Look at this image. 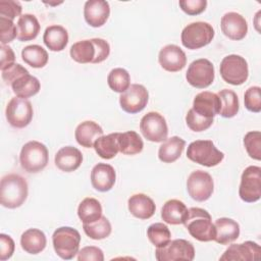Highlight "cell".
I'll list each match as a JSON object with an SVG mask.
<instances>
[{
    "label": "cell",
    "instance_id": "obj_1",
    "mask_svg": "<svg viewBox=\"0 0 261 261\" xmlns=\"http://www.w3.org/2000/svg\"><path fill=\"white\" fill-rule=\"evenodd\" d=\"M69 54L77 63H100L109 56L110 45L101 38L82 40L70 47Z\"/></svg>",
    "mask_w": 261,
    "mask_h": 261
},
{
    "label": "cell",
    "instance_id": "obj_2",
    "mask_svg": "<svg viewBox=\"0 0 261 261\" xmlns=\"http://www.w3.org/2000/svg\"><path fill=\"white\" fill-rule=\"evenodd\" d=\"M28 193V182L21 175L9 173L2 177L0 184V202L3 207L8 209L20 207L27 200Z\"/></svg>",
    "mask_w": 261,
    "mask_h": 261
},
{
    "label": "cell",
    "instance_id": "obj_3",
    "mask_svg": "<svg viewBox=\"0 0 261 261\" xmlns=\"http://www.w3.org/2000/svg\"><path fill=\"white\" fill-rule=\"evenodd\" d=\"M184 225L194 239L200 242L214 241L215 226L207 210L199 207L190 208Z\"/></svg>",
    "mask_w": 261,
    "mask_h": 261
},
{
    "label": "cell",
    "instance_id": "obj_4",
    "mask_svg": "<svg viewBox=\"0 0 261 261\" xmlns=\"http://www.w3.org/2000/svg\"><path fill=\"white\" fill-rule=\"evenodd\" d=\"M49 160L47 147L38 141L25 143L19 154V162L27 172L37 173L43 170Z\"/></svg>",
    "mask_w": 261,
    "mask_h": 261
},
{
    "label": "cell",
    "instance_id": "obj_5",
    "mask_svg": "<svg viewBox=\"0 0 261 261\" xmlns=\"http://www.w3.org/2000/svg\"><path fill=\"white\" fill-rule=\"evenodd\" d=\"M52 243L55 253L61 259L70 260L79 253L81 234L73 227L61 226L53 232Z\"/></svg>",
    "mask_w": 261,
    "mask_h": 261
},
{
    "label": "cell",
    "instance_id": "obj_6",
    "mask_svg": "<svg viewBox=\"0 0 261 261\" xmlns=\"http://www.w3.org/2000/svg\"><path fill=\"white\" fill-rule=\"evenodd\" d=\"M187 157L200 165L213 167L218 165L224 158V154L219 151L210 140H197L192 142L187 150Z\"/></svg>",
    "mask_w": 261,
    "mask_h": 261
},
{
    "label": "cell",
    "instance_id": "obj_7",
    "mask_svg": "<svg viewBox=\"0 0 261 261\" xmlns=\"http://www.w3.org/2000/svg\"><path fill=\"white\" fill-rule=\"evenodd\" d=\"M214 38V29L205 21H196L188 24L181 32V44L190 49L196 50L208 45Z\"/></svg>",
    "mask_w": 261,
    "mask_h": 261
},
{
    "label": "cell",
    "instance_id": "obj_8",
    "mask_svg": "<svg viewBox=\"0 0 261 261\" xmlns=\"http://www.w3.org/2000/svg\"><path fill=\"white\" fill-rule=\"evenodd\" d=\"M222 80L232 86L244 84L249 76V68L246 59L237 54L225 56L219 66Z\"/></svg>",
    "mask_w": 261,
    "mask_h": 261
},
{
    "label": "cell",
    "instance_id": "obj_9",
    "mask_svg": "<svg viewBox=\"0 0 261 261\" xmlns=\"http://www.w3.org/2000/svg\"><path fill=\"white\" fill-rule=\"evenodd\" d=\"M155 257L158 261H192L195 258L193 244L184 239L169 241L165 246L156 248Z\"/></svg>",
    "mask_w": 261,
    "mask_h": 261
},
{
    "label": "cell",
    "instance_id": "obj_10",
    "mask_svg": "<svg viewBox=\"0 0 261 261\" xmlns=\"http://www.w3.org/2000/svg\"><path fill=\"white\" fill-rule=\"evenodd\" d=\"M240 198L247 203H254L261 197V168L248 166L242 173L239 188Z\"/></svg>",
    "mask_w": 261,
    "mask_h": 261
},
{
    "label": "cell",
    "instance_id": "obj_11",
    "mask_svg": "<svg viewBox=\"0 0 261 261\" xmlns=\"http://www.w3.org/2000/svg\"><path fill=\"white\" fill-rule=\"evenodd\" d=\"M5 115L11 126L23 128L28 126L33 119L34 110L32 103L27 99L13 97L6 106Z\"/></svg>",
    "mask_w": 261,
    "mask_h": 261
},
{
    "label": "cell",
    "instance_id": "obj_12",
    "mask_svg": "<svg viewBox=\"0 0 261 261\" xmlns=\"http://www.w3.org/2000/svg\"><path fill=\"white\" fill-rule=\"evenodd\" d=\"M140 130L150 142L160 143L167 139L168 127L165 118L158 112L150 111L140 121Z\"/></svg>",
    "mask_w": 261,
    "mask_h": 261
},
{
    "label": "cell",
    "instance_id": "obj_13",
    "mask_svg": "<svg viewBox=\"0 0 261 261\" xmlns=\"http://www.w3.org/2000/svg\"><path fill=\"white\" fill-rule=\"evenodd\" d=\"M187 190L193 200L204 202L212 196L214 190L213 178L204 170H195L187 179Z\"/></svg>",
    "mask_w": 261,
    "mask_h": 261
},
{
    "label": "cell",
    "instance_id": "obj_14",
    "mask_svg": "<svg viewBox=\"0 0 261 261\" xmlns=\"http://www.w3.org/2000/svg\"><path fill=\"white\" fill-rule=\"evenodd\" d=\"M214 76V66L211 61L205 58L194 60L189 65L186 73L188 83L197 89L209 87L213 83Z\"/></svg>",
    "mask_w": 261,
    "mask_h": 261
},
{
    "label": "cell",
    "instance_id": "obj_15",
    "mask_svg": "<svg viewBox=\"0 0 261 261\" xmlns=\"http://www.w3.org/2000/svg\"><path fill=\"white\" fill-rule=\"evenodd\" d=\"M149 100V93L147 89L140 84H133L129 88L121 93L119 97V104L123 111L135 114L142 111Z\"/></svg>",
    "mask_w": 261,
    "mask_h": 261
},
{
    "label": "cell",
    "instance_id": "obj_16",
    "mask_svg": "<svg viewBox=\"0 0 261 261\" xmlns=\"http://www.w3.org/2000/svg\"><path fill=\"white\" fill-rule=\"evenodd\" d=\"M260 246L252 241L242 244H231L220 256L221 261H254L260 258Z\"/></svg>",
    "mask_w": 261,
    "mask_h": 261
},
{
    "label": "cell",
    "instance_id": "obj_17",
    "mask_svg": "<svg viewBox=\"0 0 261 261\" xmlns=\"http://www.w3.org/2000/svg\"><path fill=\"white\" fill-rule=\"evenodd\" d=\"M159 64L169 72L181 70L187 64V56L180 47L174 44L164 46L158 54Z\"/></svg>",
    "mask_w": 261,
    "mask_h": 261
},
{
    "label": "cell",
    "instance_id": "obj_18",
    "mask_svg": "<svg viewBox=\"0 0 261 261\" xmlns=\"http://www.w3.org/2000/svg\"><path fill=\"white\" fill-rule=\"evenodd\" d=\"M222 33L230 40L240 41L248 33V23L245 17L238 12H226L220 21Z\"/></svg>",
    "mask_w": 261,
    "mask_h": 261
},
{
    "label": "cell",
    "instance_id": "obj_19",
    "mask_svg": "<svg viewBox=\"0 0 261 261\" xmlns=\"http://www.w3.org/2000/svg\"><path fill=\"white\" fill-rule=\"evenodd\" d=\"M110 15V6L104 0H89L84 6V16L88 24L93 28L102 27Z\"/></svg>",
    "mask_w": 261,
    "mask_h": 261
},
{
    "label": "cell",
    "instance_id": "obj_20",
    "mask_svg": "<svg viewBox=\"0 0 261 261\" xmlns=\"http://www.w3.org/2000/svg\"><path fill=\"white\" fill-rule=\"evenodd\" d=\"M192 109L203 117L213 118L219 114L220 99L215 93L209 91L201 92L195 96Z\"/></svg>",
    "mask_w": 261,
    "mask_h": 261
},
{
    "label": "cell",
    "instance_id": "obj_21",
    "mask_svg": "<svg viewBox=\"0 0 261 261\" xmlns=\"http://www.w3.org/2000/svg\"><path fill=\"white\" fill-rule=\"evenodd\" d=\"M116 180L114 168L107 163L96 164L91 171V184L99 192L110 191Z\"/></svg>",
    "mask_w": 261,
    "mask_h": 261
},
{
    "label": "cell",
    "instance_id": "obj_22",
    "mask_svg": "<svg viewBox=\"0 0 261 261\" xmlns=\"http://www.w3.org/2000/svg\"><path fill=\"white\" fill-rule=\"evenodd\" d=\"M54 161L57 168L61 171L71 172L81 166L83 162V154L75 147L65 146L57 151Z\"/></svg>",
    "mask_w": 261,
    "mask_h": 261
},
{
    "label": "cell",
    "instance_id": "obj_23",
    "mask_svg": "<svg viewBox=\"0 0 261 261\" xmlns=\"http://www.w3.org/2000/svg\"><path fill=\"white\" fill-rule=\"evenodd\" d=\"M215 238L214 241L220 245H228L236 241L240 236L239 223L227 217H221L214 222Z\"/></svg>",
    "mask_w": 261,
    "mask_h": 261
},
{
    "label": "cell",
    "instance_id": "obj_24",
    "mask_svg": "<svg viewBox=\"0 0 261 261\" xmlns=\"http://www.w3.org/2000/svg\"><path fill=\"white\" fill-rule=\"evenodd\" d=\"M127 206L130 214L139 219L151 218L156 210L154 201L147 195L139 193L129 197Z\"/></svg>",
    "mask_w": 261,
    "mask_h": 261
},
{
    "label": "cell",
    "instance_id": "obj_25",
    "mask_svg": "<svg viewBox=\"0 0 261 261\" xmlns=\"http://www.w3.org/2000/svg\"><path fill=\"white\" fill-rule=\"evenodd\" d=\"M189 209L186 204L177 199H171L165 202L161 209V218L168 224H184Z\"/></svg>",
    "mask_w": 261,
    "mask_h": 261
},
{
    "label": "cell",
    "instance_id": "obj_26",
    "mask_svg": "<svg viewBox=\"0 0 261 261\" xmlns=\"http://www.w3.org/2000/svg\"><path fill=\"white\" fill-rule=\"evenodd\" d=\"M101 136H103V128L92 120L83 121L76 126L74 132L76 142L85 148H92L95 141Z\"/></svg>",
    "mask_w": 261,
    "mask_h": 261
},
{
    "label": "cell",
    "instance_id": "obj_27",
    "mask_svg": "<svg viewBox=\"0 0 261 261\" xmlns=\"http://www.w3.org/2000/svg\"><path fill=\"white\" fill-rule=\"evenodd\" d=\"M43 41L49 50L59 52L62 51L68 43V33L62 25L52 24L46 28Z\"/></svg>",
    "mask_w": 261,
    "mask_h": 261
},
{
    "label": "cell",
    "instance_id": "obj_28",
    "mask_svg": "<svg viewBox=\"0 0 261 261\" xmlns=\"http://www.w3.org/2000/svg\"><path fill=\"white\" fill-rule=\"evenodd\" d=\"M47 245L45 233L38 228H29L20 237V246L29 254L36 255L41 253Z\"/></svg>",
    "mask_w": 261,
    "mask_h": 261
},
{
    "label": "cell",
    "instance_id": "obj_29",
    "mask_svg": "<svg viewBox=\"0 0 261 261\" xmlns=\"http://www.w3.org/2000/svg\"><path fill=\"white\" fill-rule=\"evenodd\" d=\"M186 146V141L177 136L166 139L158 150V158L164 163H172L176 161Z\"/></svg>",
    "mask_w": 261,
    "mask_h": 261
},
{
    "label": "cell",
    "instance_id": "obj_30",
    "mask_svg": "<svg viewBox=\"0 0 261 261\" xmlns=\"http://www.w3.org/2000/svg\"><path fill=\"white\" fill-rule=\"evenodd\" d=\"M41 25L34 14H21L16 23L17 40L20 42H28L37 38Z\"/></svg>",
    "mask_w": 261,
    "mask_h": 261
},
{
    "label": "cell",
    "instance_id": "obj_31",
    "mask_svg": "<svg viewBox=\"0 0 261 261\" xmlns=\"http://www.w3.org/2000/svg\"><path fill=\"white\" fill-rule=\"evenodd\" d=\"M11 88L16 97L27 99L39 93L41 84L36 76L28 73L14 81L11 84Z\"/></svg>",
    "mask_w": 261,
    "mask_h": 261
},
{
    "label": "cell",
    "instance_id": "obj_32",
    "mask_svg": "<svg viewBox=\"0 0 261 261\" xmlns=\"http://www.w3.org/2000/svg\"><path fill=\"white\" fill-rule=\"evenodd\" d=\"M96 153L103 159H112L119 152L118 133H112L99 137L94 143Z\"/></svg>",
    "mask_w": 261,
    "mask_h": 261
},
{
    "label": "cell",
    "instance_id": "obj_33",
    "mask_svg": "<svg viewBox=\"0 0 261 261\" xmlns=\"http://www.w3.org/2000/svg\"><path fill=\"white\" fill-rule=\"evenodd\" d=\"M119 151L124 155H136L142 152L144 142L140 135L134 130L118 133Z\"/></svg>",
    "mask_w": 261,
    "mask_h": 261
},
{
    "label": "cell",
    "instance_id": "obj_34",
    "mask_svg": "<svg viewBox=\"0 0 261 261\" xmlns=\"http://www.w3.org/2000/svg\"><path fill=\"white\" fill-rule=\"evenodd\" d=\"M77 216L83 223H92L102 216V206L95 198H85L77 207Z\"/></svg>",
    "mask_w": 261,
    "mask_h": 261
},
{
    "label": "cell",
    "instance_id": "obj_35",
    "mask_svg": "<svg viewBox=\"0 0 261 261\" xmlns=\"http://www.w3.org/2000/svg\"><path fill=\"white\" fill-rule=\"evenodd\" d=\"M22 60L34 68H42L48 62V53L40 45H29L21 51Z\"/></svg>",
    "mask_w": 261,
    "mask_h": 261
},
{
    "label": "cell",
    "instance_id": "obj_36",
    "mask_svg": "<svg viewBox=\"0 0 261 261\" xmlns=\"http://www.w3.org/2000/svg\"><path fill=\"white\" fill-rule=\"evenodd\" d=\"M217 95L220 99L219 114L225 118H231L236 116L240 108L238 95L233 91L228 89H223L219 91Z\"/></svg>",
    "mask_w": 261,
    "mask_h": 261
},
{
    "label": "cell",
    "instance_id": "obj_37",
    "mask_svg": "<svg viewBox=\"0 0 261 261\" xmlns=\"http://www.w3.org/2000/svg\"><path fill=\"white\" fill-rule=\"evenodd\" d=\"M83 228L85 233L92 240L106 239L112 230L110 221L103 215L92 223H83Z\"/></svg>",
    "mask_w": 261,
    "mask_h": 261
},
{
    "label": "cell",
    "instance_id": "obj_38",
    "mask_svg": "<svg viewBox=\"0 0 261 261\" xmlns=\"http://www.w3.org/2000/svg\"><path fill=\"white\" fill-rule=\"evenodd\" d=\"M109 88L116 93H123L130 86V76L126 69L121 67L113 68L107 76Z\"/></svg>",
    "mask_w": 261,
    "mask_h": 261
},
{
    "label": "cell",
    "instance_id": "obj_39",
    "mask_svg": "<svg viewBox=\"0 0 261 261\" xmlns=\"http://www.w3.org/2000/svg\"><path fill=\"white\" fill-rule=\"evenodd\" d=\"M147 237L156 248L163 247L171 241V232L168 226L161 222L151 224L147 228Z\"/></svg>",
    "mask_w": 261,
    "mask_h": 261
},
{
    "label": "cell",
    "instance_id": "obj_40",
    "mask_svg": "<svg viewBox=\"0 0 261 261\" xmlns=\"http://www.w3.org/2000/svg\"><path fill=\"white\" fill-rule=\"evenodd\" d=\"M244 146L251 158L261 159V133L259 130L247 133L244 137Z\"/></svg>",
    "mask_w": 261,
    "mask_h": 261
},
{
    "label": "cell",
    "instance_id": "obj_41",
    "mask_svg": "<svg viewBox=\"0 0 261 261\" xmlns=\"http://www.w3.org/2000/svg\"><path fill=\"white\" fill-rule=\"evenodd\" d=\"M187 125L194 132H203L208 129L212 123L213 118H207L196 113L192 108L188 111L186 115Z\"/></svg>",
    "mask_w": 261,
    "mask_h": 261
},
{
    "label": "cell",
    "instance_id": "obj_42",
    "mask_svg": "<svg viewBox=\"0 0 261 261\" xmlns=\"http://www.w3.org/2000/svg\"><path fill=\"white\" fill-rule=\"evenodd\" d=\"M261 89L258 86L250 87L244 95L245 107L251 111L258 113L261 111Z\"/></svg>",
    "mask_w": 261,
    "mask_h": 261
},
{
    "label": "cell",
    "instance_id": "obj_43",
    "mask_svg": "<svg viewBox=\"0 0 261 261\" xmlns=\"http://www.w3.org/2000/svg\"><path fill=\"white\" fill-rule=\"evenodd\" d=\"M17 37L16 25L13 20L5 17H0V41L1 44H7L12 42Z\"/></svg>",
    "mask_w": 261,
    "mask_h": 261
},
{
    "label": "cell",
    "instance_id": "obj_44",
    "mask_svg": "<svg viewBox=\"0 0 261 261\" xmlns=\"http://www.w3.org/2000/svg\"><path fill=\"white\" fill-rule=\"evenodd\" d=\"M21 4L18 1L13 0H1L0 1V17H5L13 20L16 16L21 14Z\"/></svg>",
    "mask_w": 261,
    "mask_h": 261
},
{
    "label": "cell",
    "instance_id": "obj_45",
    "mask_svg": "<svg viewBox=\"0 0 261 261\" xmlns=\"http://www.w3.org/2000/svg\"><path fill=\"white\" fill-rule=\"evenodd\" d=\"M180 9L189 15H198L202 13L207 6L206 0H180L178 2Z\"/></svg>",
    "mask_w": 261,
    "mask_h": 261
},
{
    "label": "cell",
    "instance_id": "obj_46",
    "mask_svg": "<svg viewBox=\"0 0 261 261\" xmlns=\"http://www.w3.org/2000/svg\"><path fill=\"white\" fill-rule=\"evenodd\" d=\"M1 71H2V73H1L2 80L5 82L6 85H10V86L18 77L30 73L27 68H24L22 65H20L18 63H14L11 66H9Z\"/></svg>",
    "mask_w": 261,
    "mask_h": 261
},
{
    "label": "cell",
    "instance_id": "obj_47",
    "mask_svg": "<svg viewBox=\"0 0 261 261\" xmlns=\"http://www.w3.org/2000/svg\"><path fill=\"white\" fill-rule=\"evenodd\" d=\"M79 261H103L104 254L103 251L95 246L84 247L77 253Z\"/></svg>",
    "mask_w": 261,
    "mask_h": 261
},
{
    "label": "cell",
    "instance_id": "obj_48",
    "mask_svg": "<svg viewBox=\"0 0 261 261\" xmlns=\"http://www.w3.org/2000/svg\"><path fill=\"white\" fill-rule=\"evenodd\" d=\"M15 249L14 241L10 236H7L5 233L0 234V260L4 261L9 259Z\"/></svg>",
    "mask_w": 261,
    "mask_h": 261
},
{
    "label": "cell",
    "instance_id": "obj_49",
    "mask_svg": "<svg viewBox=\"0 0 261 261\" xmlns=\"http://www.w3.org/2000/svg\"><path fill=\"white\" fill-rule=\"evenodd\" d=\"M0 53H1V63H0L1 70H4L5 68L14 64L15 54L11 47H9L8 45L1 44Z\"/></svg>",
    "mask_w": 261,
    "mask_h": 261
}]
</instances>
